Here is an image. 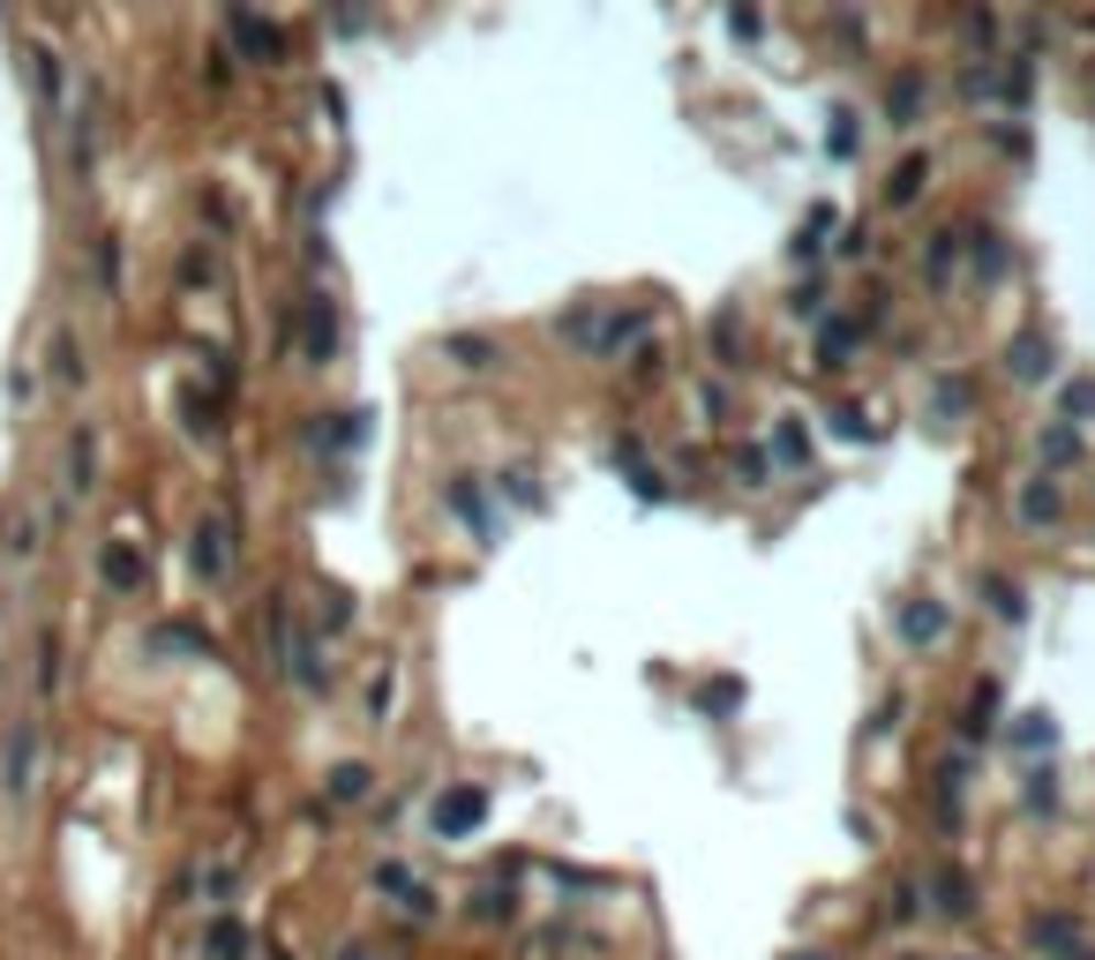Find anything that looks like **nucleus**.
I'll return each instance as SVG.
<instances>
[{"mask_svg": "<svg viewBox=\"0 0 1095 960\" xmlns=\"http://www.w3.org/2000/svg\"><path fill=\"white\" fill-rule=\"evenodd\" d=\"M473 818H480V803H473V795H458L451 810H435V826H473Z\"/></svg>", "mask_w": 1095, "mask_h": 960, "instance_id": "f257e3e1", "label": "nucleus"}]
</instances>
